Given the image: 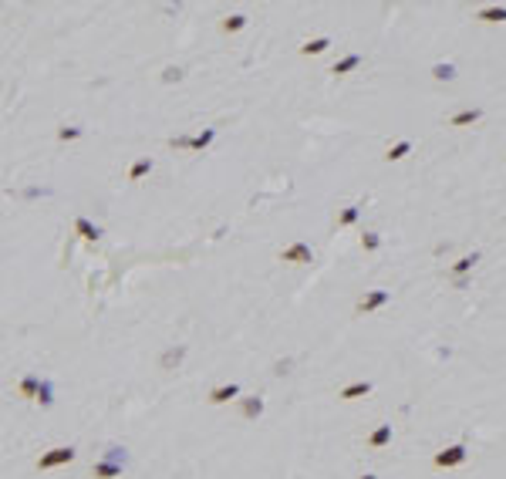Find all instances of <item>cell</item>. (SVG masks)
I'll list each match as a JSON object with an SVG mask.
<instances>
[{
    "mask_svg": "<svg viewBox=\"0 0 506 479\" xmlns=\"http://www.w3.org/2000/svg\"><path fill=\"white\" fill-rule=\"evenodd\" d=\"M152 172V159L145 155V159H138V162H132V169H129V182H138L142 176H149Z\"/></svg>",
    "mask_w": 506,
    "mask_h": 479,
    "instance_id": "12",
    "label": "cell"
},
{
    "mask_svg": "<svg viewBox=\"0 0 506 479\" xmlns=\"http://www.w3.org/2000/svg\"><path fill=\"white\" fill-rule=\"evenodd\" d=\"M243 27H247V17H243V14H230V17H223L219 31H223V34H236V31H243Z\"/></svg>",
    "mask_w": 506,
    "mask_h": 479,
    "instance_id": "11",
    "label": "cell"
},
{
    "mask_svg": "<svg viewBox=\"0 0 506 479\" xmlns=\"http://www.w3.org/2000/svg\"><path fill=\"white\" fill-rule=\"evenodd\" d=\"M74 459V449H51L44 459H41V469H51V466H61V463H71Z\"/></svg>",
    "mask_w": 506,
    "mask_h": 479,
    "instance_id": "3",
    "label": "cell"
},
{
    "mask_svg": "<svg viewBox=\"0 0 506 479\" xmlns=\"http://www.w3.org/2000/svg\"><path fill=\"white\" fill-rule=\"evenodd\" d=\"M476 263H479V253H469V257H459V260L452 263V280H456V277H466L469 270L476 267Z\"/></svg>",
    "mask_w": 506,
    "mask_h": 479,
    "instance_id": "8",
    "label": "cell"
},
{
    "mask_svg": "<svg viewBox=\"0 0 506 479\" xmlns=\"http://www.w3.org/2000/svg\"><path fill=\"white\" fill-rule=\"evenodd\" d=\"M236 391H240L236 385H226V388H216L213 395H209V402H226V398H233Z\"/></svg>",
    "mask_w": 506,
    "mask_h": 479,
    "instance_id": "19",
    "label": "cell"
},
{
    "mask_svg": "<svg viewBox=\"0 0 506 479\" xmlns=\"http://www.w3.org/2000/svg\"><path fill=\"white\" fill-rule=\"evenodd\" d=\"M462 459H466V449L452 446V449H446V452L435 455V466H456V463H462Z\"/></svg>",
    "mask_w": 506,
    "mask_h": 479,
    "instance_id": "6",
    "label": "cell"
},
{
    "mask_svg": "<svg viewBox=\"0 0 506 479\" xmlns=\"http://www.w3.org/2000/svg\"><path fill=\"white\" fill-rule=\"evenodd\" d=\"M85 135V129H78V125H65V129H57V138L61 142H71V138H81Z\"/></svg>",
    "mask_w": 506,
    "mask_h": 479,
    "instance_id": "18",
    "label": "cell"
},
{
    "mask_svg": "<svg viewBox=\"0 0 506 479\" xmlns=\"http://www.w3.org/2000/svg\"><path fill=\"white\" fill-rule=\"evenodd\" d=\"M74 233L85 236V240H98V236H102V226H95L88 216H78L74 219Z\"/></svg>",
    "mask_w": 506,
    "mask_h": 479,
    "instance_id": "5",
    "label": "cell"
},
{
    "mask_svg": "<svg viewBox=\"0 0 506 479\" xmlns=\"http://www.w3.org/2000/svg\"><path fill=\"white\" fill-rule=\"evenodd\" d=\"M213 138H216V129H206V132H199V135H193V152H203Z\"/></svg>",
    "mask_w": 506,
    "mask_h": 479,
    "instance_id": "17",
    "label": "cell"
},
{
    "mask_svg": "<svg viewBox=\"0 0 506 479\" xmlns=\"http://www.w3.org/2000/svg\"><path fill=\"white\" fill-rule=\"evenodd\" d=\"M260 408H264V402H260V398H257V402L250 398L247 405H243V412H247V415H260Z\"/></svg>",
    "mask_w": 506,
    "mask_h": 479,
    "instance_id": "23",
    "label": "cell"
},
{
    "mask_svg": "<svg viewBox=\"0 0 506 479\" xmlns=\"http://www.w3.org/2000/svg\"><path fill=\"white\" fill-rule=\"evenodd\" d=\"M358 65H361V54H345L341 61H334V68H331V74H337V78H341V74H351V71H354Z\"/></svg>",
    "mask_w": 506,
    "mask_h": 479,
    "instance_id": "7",
    "label": "cell"
},
{
    "mask_svg": "<svg viewBox=\"0 0 506 479\" xmlns=\"http://www.w3.org/2000/svg\"><path fill=\"white\" fill-rule=\"evenodd\" d=\"M179 78H183V71H179V68H166V71H162V81H179Z\"/></svg>",
    "mask_w": 506,
    "mask_h": 479,
    "instance_id": "22",
    "label": "cell"
},
{
    "mask_svg": "<svg viewBox=\"0 0 506 479\" xmlns=\"http://www.w3.org/2000/svg\"><path fill=\"white\" fill-rule=\"evenodd\" d=\"M280 260L284 263H311L314 260V250L297 240V243H290V246H284V250H280Z\"/></svg>",
    "mask_w": 506,
    "mask_h": 479,
    "instance_id": "1",
    "label": "cell"
},
{
    "mask_svg": "<svg viewBox=\"0 0 506 479\" xmlns=\"http://www.w3.org/2000/svg\"><path fill=\"white\" fill-rule=\"evenodd\" d=\"M409 152H412V142H409V138H402L398 145H392V149L385 152V159H388V162H398V159H405Z\"/></svg>",
    "mask_w": 506,
    "mask_h": 479,
    "instance_id": "13",
    "label": "cell"
},
{
    "mask_svg": "<svg viewBox=\"0 0 506 479\" xmlns=\"http://www.w3.org/2000/svg\"><path fill=\"white\" fill-rule=\"evenodd\" d=\"M479 108H462V112H456L449 118V129H466V125H473V122H479Z\"/></svg>",
    "mask_w": 506,
    "mask_h": 479,
    "instance_id": "4",
    "label": "cell"
},
{
    "mask_svg": "<svg viewBox=\"0 0 506 479\" xmlns=\"http://www.w3.org/2000/svg\"><path fill=\"white\" fill-rule=\"evenodd\" d=\"M476 20H482V24H499V20H506V7H482V10H476Z\"/></svg>",
    "mask_w": 506,
    "mask_h": 479,
    "instance_id": "9",
    "label": "cell"
},
{
    "mask_svg": "<svg viewBox=\"0 0 506 479\" xmlns=\"http://www.w3.org/2000/svg\"><path fill=\"white\" fill-rule=\"evenodd\" d=\"M361 250L365 253H378V250H381V236L371 233V230H365V233H361Z\"/></svg>",
    "mask_w": 506,
    "mask_h": 479,
    "instance_id": "15",
    "label": "cell"
},
{
    "mask_svg": "<svg viewBox=\"0 0 506 479\" xmlns=\"http://www.w3.org/2000/svg\"><path fill=\"white\" fill-rule=\"evenodd\" d=\"M361 479H375V476H361Z\"/></svg>",
    "mask_w": 506,
    "mask_h": 479,
    "instance_id": "27",
    "label": "cell"
},
{
    "mask_svg": "<svg viewBox=\"0 0 506 479\" xmlns=\"http://www.w3.org/2000/svg\"><path fill=\"white\" fill-rule=\"evenodd\" d=\"M34 385H37L34 378H24V385H21V391H24V395H31V391H34Z\"/></svg>",
    "mask_w": 506,
    "mask_h": 479,
    "instance_id": "25",
    "label": "cell"
},
{
    "mask_svg": "<svg viewBox=\"0 0 506 479\" xmlns=\"http://www.w3.org/2000/svg\"><path fill=\"white\" fill-rule=\"evenodd\" d=\"M358 216H361V206H345V210H341V216H337V226H354V223H358Z\"/></svg>",
    "mask_w": 506,
    "mask_h": 479,
    "instance_id": "14",
    "label": "cell"
},
{
    "mask_svg": "<svg viewBox=\"0 0 506 479\" xmlns=\"http://www.w3.org/2000/svg\"><path fill=\"white\" fill-rule=\"evenodd\" d=\"M328 48H331V37H314V41L300 44V54L311 57V54H321V51H328Z\"/></svg>",
    "mask_w": 506,
    "mask_h": 479,
    "instance_id": "10",
    "label": "cell"
},
{
    "mask_svg": "<svg viewBox=\"0 0 506 479\" xmlns=\"http://www.w3.org/2000/svg\"><path fill=\"white\" fill-rule=\"evenodd\" d=\"M169 145L172 149H193V135H172L169 138Z\"/></svg>",
    "mask_w": 506,
    "mask_h": 479,
    "instance_id": "20",
    "label": "cell"
},
{
    "mask_svg": "<svg viewBox=\"0 0 506 479\" xmlns=\"http://www.w3.org/2000/svg\"><path fill=\"white\" fill-rule=\"evenodd\" d=\"M432 78L435 81H452V78H456V68H452L449 61H446V65H432Z\"/></svg>",
    "mask_w": 506,
    "mask_h": 479,
    "instance_id": "16",
    "label": "cell"
},
{
    "mask_svg": "<svg viewBox=\"0 0 506 479\" xmlns=\"http://www.w3.org/2000/svg\"><path fill=\"white\" fill-rule=\"evenodd\" d=\"M385 439H388V425H385V429H378V432H375V435H371V446H381V442H385Z\"/></svg>",
    "mask_w": 506,
    "mask_h": 479,
    "instance_id": "24",
    "label": "cell"
},
{
    "mask_svg": "<svg viewBox=\"0 0 506 479\" xmlns=\"http://www.w3.org/2000/svg\"><path fill=\"white\" fill-rule=\"evenodd\" d=\"M452 287H456V290H462V287H469V277H456V280H452Z\"/></svg>",
    "mask_w": 506,
    "mask_h": 479,
    "instance_id": "26",
    "label": "cell"
},
{
    "mask_svg": "<svg viewBox=\"0 0 506 479\" xmlns=\"http://www.w3.org/2000/svg\"><path fill=\"white\" fill-rule=\"evenodd\" d=\"M388 301H392V294H388V290H368L361 301H358V310H361V314H371V310L385 307Z\"/></svg>",
    "mask_w": 506,
    "mask_h": 479,
    "instance_id": "2",
    "label": "cell"
},
{
    "mask_svg": "<svg viewBox=\"0 0 506 479\" xmlns=\"http://www.w3.org/2000/svg\"><path fill=\"white\" fill-rule=\"evenodd\" d=\"M368 391V382H361V385H351V388H345L341 391V398H358V395H365Z\"/></svg>",
    "mask_w": 506,
    "mask_h": 479,
    "instance_id": "21",
    "label": "cell"
}]
</instances>
